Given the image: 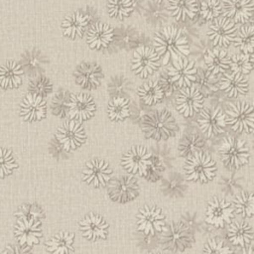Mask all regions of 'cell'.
Returning <instances> with one entry per match:
<instances>
[{"label":"cell","mask_w":254,"mask_h":254,"mask_svg":"<svg viewBox=\"0 0 254 254\" xmlns=\"http://www.w3.org/2000/svg\"><path fill=\"white\" fill-rule=\"evenodd\" d=\"M23 69L16 62H7L0 65V85L4 88H14L20 85Z\"/></svg>","instance_id":"f1b7e54d"},{"label":"cell","mask_w":254,"mask_h":254,"mask_svg":"<svg viewBox=\"0 0 254 254\" xmlns=\"http://www.w3.org/2000/svg\"><path fill=\"white\" fill-rule=\"evenodd\" d=\"M193 242L191 232L182 221H173L162 230L160 243L162 247L171 252H183L190 248Z\"/></svg>","instance_id":"3957f363"},{"label":"cell","mask_w":254,"mask_h":254,"mask_svg":"<svg viewBox=\"0 0 254 254\" xmlns=\"http://www.w3.org/2000/svg\"><path fill=\"white\" fill-rule=\"evenodd\" d=\"M185 185L182 180L169 179L162 186V191L168 195H179L185 190Z\"/></svg>","instance_id":"ee69618b"},{"label":"cell","mask_w":254,"mask_h":254,"mask_svg":"<svg viewBox=\"0 0 254 254\" xmlns=\"http://www.w3.org/2000/svg\"><path fill=\"white\" fill-rule=\"evenodd\" d=\"M159 81V84L161 85L162 89H163V92L164 94L166 95H171L173 94L179 87L170 79L168 73H163L160 77V79L158 80Z\"/></svg>","instance_id":"681fc988"},{"label":"cell","mask_w":254,"mask_h":254,"mask_svg":"<svg viewBox=\"0 0 254 254\" xmlns=\"http://www.w3.org/2000/svg\"><path fill=\"white\" fill-rule=\"evenodd\" d=\"M202 106L203 96L194 85L183 87L176 97V107L186 117L199 112Z\"/></svg>","instance_id":"8fae6325"},{"label":"cell","mask_w":254,"mask_h":254,"mask_svg":"<svg viewBox=\"0 0 254 254\" xmlns=\"http://www.w3.org/2000/svg\"><path fill=\"white\" fill-rule=\"evenodd\" d=\"M153 45L163 64L190 54V45L186 36L174 26H168L159 31L153 40Z\"/></svg>","instance_id":"6da1fadb"},{"label":"cell","mask_w":254,"mask_h":254,"mask_svg":"<svg viewBox=\"0 0 254 254\" xmlns=\"http://www.w3.org/2000/svg\"><path fill=\"white\" fill-rule=\"evenodd\" d=\"M250 61H251V64H252V67H254V54L250 57Z\"/></svg>","instance_id":"db71d44e"},{"label":"cell","mask_w":254,"mask_h":254,"mask_svg":"<svg viewBox=\"0 0 254 254\" xmlns=\"http://www.w3.org/2000/svg\"><path fill=\"white\" fill-rule=\"evenodd\" d=\"M75 78L80 86L84 88H94L99 85L102 79V71L98 64L85 63L77 67Z\"/></svg>","instance_id":"603a6c76"},{"label":"cell","mask_w":254,"mask_h":254,"mask_svg":"<svg viewBox=\"0 0 254 254\" xmlns=\"http://www.w3.org/2000/svg\"><path fill=\"white\" fill-rule=\"evenodd\" d=\"M234 217L232 204L222 198L213 197L207 204L205 220L215 227H223L229 224Z\"/></svg>","instance_id":"4fadbf2b"},{"label":"cell","mask_w":254,"mask_h":254,"mask_svg":"<svg viewBox=\"0 0 254 254\" xmlns=\"http://www.w3.org/2000/svg\"><path fill=\"white\" fill-rule=\"evenodd\" d=\"M203 140L197 134H190L185 136L180 145H179V152L182 157L190 158L192 155L199 153L203 148Z\"/></svg>","instance_id":"e575fe53"},{"label":"cell","mask_w":254,"mask_h":254,"mask_svg":"<svg viewBox=\"0 0 254 254\" xmlns=\"http://www.w3.org/2000/svg\"><path fill=\"white\" fill-rule=\"evenodd\" d=\"M202 254H232V250L222 240L209 239L204 245Z\"/></svg>","instance_id":"7bdbcfd3"},{"label":"cell","mask_w":254,"mask_h":254,"mask_svg":"<svg viewBox=\"0 0 254 254\" xmlns=\"http://www.w3.org/2000/svg\"><path fill=\"white\" fill-rule=\"evenodd\" d=\"M222 10L235 23H245L254 14V3L252 0H223Z\"/></svg>","instance_id":"ffe728a7"},{"label":"cell","mask_w":254,"mask_h":254,"mask_svg":"<svg viewBox=\"0 0 254 254\" xmlns=\"http://www.w3.org/2000/svg\"><path fill=\"white\" fill-rule=\"evenodd\" d=\"M208 38L214 46L227 47L235 39V27L231 20L222 17L216 19L209 27Z\"/></svg>","instance_id":"e0dca14e"},{"label":"cell","mask_w":254,"mask_h":254,"mask_svg":"<svg viewBox=\"0 0 254 254\" xmlns=\"http://www.w3.org/2000/svg\"><path fill=\"white\" fill-rule=\"evenodd\" d=\"M17 168V164L10 150L0 148V178L10 175Z\"/></svg>","instance_id":"b9f144b4"},{"label":"cell","mask_w":254,"mask_h":254,"mask_svg":"<svg viewBox=\"0 0 254 254\" xmlns=\"http://www.w3.org/2000/svg\"><path fill=\"white\" fill-rule=\"evenodd\" d=\"M88 21V16L80 12H74L64 20L63 32L65 36L74 39L75 37L81 36L83 34Z\"/></svg>","instance_id":"f546056e"},{"label":"cell","mask_w":254,"mask_h":254,"mask_svg":"<svg viewBox=\"0 0 254 254\" xmlns=\"http://www.w3.org/2000/svg\"><path fill=\"white\" fill-rule=\"evenodd\" d=\"M114 37L111 26L104 23L94 24L88 31L87 43L92 49H103L109 46Z\"/></svg>","instance_id":"d4e9b609"},{"label":"cell","mask_w":254,"mask_h":254,"mask_svg":"<svg viewBox=\"0 0 254 254\" xmlns=\"http://www.w3.org/2000/svg\"><path fill=\"white\" fill-rule=\"evenodd\" d=\"M177 125L172 114L167 110H156L143 118L142 130L147 138L164 140L173 136Z\"/></svg>","instance_id":"7a4b0ae2"},{"label":"cell","mask_w":254,"mask_h":254,"mask_svg":"<svg viewBox=\"0 0 254 254\" xmlns=\"http://www.w3.org/2000/svg\"><path fill=\"white\" fill-rule=\"evenodd\" d=\"M234 46L244 54L254 52V26L241 27L234 39Z\"/></svg>","instance_id":"836d02e7"},{"label":"cell","mask_w":254,"mask_h":254,"mask_svg":"<svg viewBox=\"0 0 254 254\" xmlns=\"http://www.w3.org/2000/svg\"><path fill=\"white\" fill-rule=\"evenodd\" d=\"M167 9L177 20L191 19L197 12L196 0H168Z\"/></svg>","instance_id":"83f0119b"},{"label":"cell","mask_w":254,"mask_h":254,"mask_svg":"<svg viewBox=\"0 0 254 254\" xmlns=\"http://www.w3.org/2000/svg\"><path fill=\"white\" fill-rule=\"evenodd\" d=\"M109 118L114 121H120L125 119L130 114L129 101L125 97H114L108 104Z\"/></svg>","instance_id":"d590c367"},{"label":"cell","mask_w":254,"mask_h":254,"mask_svg":"<svg viewBox=\"0 0 254 254\" xmlns=\"http://www.w3.org/2000/svg\"><path fill=\"white\" fill-rule=\"evenodd\" d=\"M139 193V185L132 176H123L113 181L109 186V195L112 200L120 203L134 199Z\"/></svg>","instance_id":"9a60e30c"},{"label":"cell","mask_w":254,"mask_h":254,"mask_svg":"<svg viewBox=\"0 0 254 254\" xmlns=\"http://www.w3.org/2000/svg\"><path fill=\"white\" fill-rule=\"evenodd\" d=\"M163 171H164V166H163L162 162L160 161V159L157 157L151 158L150 165H149L144 177L150 182H155L160 178Z\"/></svg>","instance_id":"f6af8a7d"},{"label":"cell","mask_w":254,"mask_h":254,"mask_svg":"<svg viewBox=\"0 0 254 254\" xmlns=\"http://www.w3.org/2000/svg\"><path fill=\"white\" fill-rule=\"evenodd\" d=\"M213 75L208 70H199L196 73V84L194 85L199 91L202 89L212 88L213 85Z\"/></svg>","instance_id":"7dc6e473"},{"label":"cell","mask_w":254,"mask_h":254,"mask_svg":"<svg viewBox=\"0 0 254 254\" xmlns=\"http://www.w3.org/2000/svg\"><path fill=\"white\" fill-rule=\"evenodd\" d=\"M0 254H8V252L7 251H1Z\"/></svg>","instance_id":"11a10c76"},{"label":"cell","mask_w":254,"mask_h":254,"mask_svg":"<svg viewBox=\"0 0 254 254\" xmlns=\"http://www.w3.org/2000/svg\"><path fill=\"white\" fill-rule=\"evenodd\" d=\"M107 8L111 17L123 19L132 12L133 2L132 0H108Z\"/></svg>","instance_id":"8d00e7d4"},{"label":"cell","mask_w":254,"mask_h":254,"mask_svg":"<svg viewBox=\"0 0 254 254\" xmlns=\"http://www.w3.org/2000/svg\"><path fill=\"white\" fill-rule=\"evenodd\" d=\"M156 1H157V2H162L163 0H156Z\"/></svg>","instance_id":"680465c9"},{"label":"cell","mask_w":254,"mask_h":254,"mask_svg":"<svg viewBox=\"0 0 254 254\" xmlns=\"http://www.w3.org/2000/svg\"><path fill=\"white\" fill-rule=\"evenodd\" d=\"M165 215L157 206L144 205L137 214V229L145 235L162 232L165 227Z\"/></svg>","instance_id":"52a82bcc"},{"label":"cell","mask_w":254,"mask_h":254,"mask_svg":"<svg viewBox=\"0 0 254 254\" xmlns=\"http://www.w3.org/2000/svg\"><path fill=\"white\" fill-rule=\"evenodd\" d=\"M204 62L207 70L212 75L222 73L230 67V58L223 50L213 49L208 51L204 57Z\"/></svg>","instance_id":"4316f807"},{"label":"cell","mask_w":254,"mask_h":254,"mask_svg":"<svg viewBox=\"0 0 254 254\" xmlns=\"http://www.w3.org/2000/svg\"><path fill=\"white\" fill-rule=\"evenodd\" d=\"M230 67L232 72L241 74H246L253 68L250 57L247 54H237L232 56L230 58Z\"/></svg>","instance_id":"f35d334b"},{"label":"cell","mask_w":254,"mask_h":254,"mask_svg":"<svg viewBox=\"0 0 254 254\" xmlns=\"http://www.w3.org/2000/svg\"><path fill=\"white\" fill-rule=\"evenodd\" d=\"M253 107H254V103H253ZM254 132V131H253Z\"/></svg>","instance_id":"91938a15"},{"label":"cell","mask_w":254,"mask_h":254,"mask_svg":"<svg viewBox=\"0 0 254 254\" xmlns=\"http://www.w3.org/2000/svg\"><path fill=\"white\" fill-rule=\"evenodd\" d=\"M20 111L21 115L26 120H40L45 117L46 102L42 96L35 93H30L22 101Z\"/></svg>","instance_id":"7402d4cb"},{"label":"cell","mask_w":254,"mask_h":254,"mask_svg":"<svg viewBox=\"0 0 254 254\" xmlns=\"http://www.w3.org/2000/svg\"><path fill=\"white\" fill-rule=\"evenodd\" d=\"M138 96L147 105H154L158 103L164 96L163 89L159 84V81L149 80L142 84L137 89Z\"/></svg>","instance_id":"1f68e13d"},{"label":"cell","mask_w":254,"mask_h":254,"mask_svg":"<svg viewBox=\"0 0 254 254\" xmlns=\"http://www.w3.org/2000/svg\"><path fill=\"white\" fill-rule=\"evenodd\" d=\"M219 154L224 166L231 170L247 164L250 156L246 143L234 137H227L222 141Z\"/></svg>","instance_id":"5b68a950"},{"label":"cell","mask_w":254,"mask_h":254,"mask_svg":"<svg viewBox=\"0 0 254 254\" xmlns=\"http://www.w3.org/2000/svg\"><path fill=\"white\" fill-rule=\"evenodd\" d=\"M150 254H163V253H161V252H152Z\"/></svg>","instance_id":"9f6ffc18"},{"label":"cell","mask_w":254,"mask_h":254,"mask_svg":"<svg viewBox=\"0 0 254 254\" xmlns=\"http://www.w3.org/2000/svg\"><path fill=\"white\" fill-rule=\"evenodd\" d=\"M56 137L65 151H70L76 149L84 142L85 133L77 121L69 120L58 129Z\"/></svg>","instance_id":"5bb4252c"},{"label":"cell","mask_w":254,"mask_h":254,"mask_svg":"<svg viewBox=\"0 0 254 254\" xmlns=\"http://www.w3.org/2000/svg\"><path fill=\"white\" fill-rule=\"evenodd\" d=\"M8 254H32L29 247H25L24 245H8L7 246Z\"/></svg>","instance_id":"816d5d0a"},{"label":"cell","mask_w":254,"mask_h":254,"mask_svg":"<svg viewBox=\"0 0 254 254\" xmlns=\"http://www.w3.org/2000/svg\"><path fill=\"white\" fill-rule=\"evenodd\" d=\"M73 237V233L62 231L46 241L47 250L51 254H68L72 249Z\"/></svg>","instance_id":"4dcf8cb0"},{"label":"cell","mask_w":254,"mask_h":254,"mask_svg":"<svg viewBox=\"0 0 254 254\" xmlns=\"http://www.w3.org/2000/svg\"><path fill=\"white\" fill-rule=\"evenodd\" d=\"M219 85L229 97L244 95L248 91L247 79L238 72L224 73L220 78Z\"/></svg>","instance_id":"cb8c5ba5"},{"label":"cell","mask_w":254,"mask_h":254,"mask_svg":"<svg viewBox=\"0 0 254 254\" xmlns=\"http://www.w3.org/2000/svg\"><path fill=\"white\" fill-rule=\"evenodd\" d=\"M82 235L89 240L105 239L108 234V224L98 214L89 213L79 223Z\"/></svg>","instance_id":"44dd1931"},{"label":"cell","mask_w":254,"mask_h":254,"mask_svg":"<svg viewBox=\"0 0 254 254\" xmlns=\"http://www.w3.org/2000/svg\"><path fill=\"white\" fill-rule=\"evenodd\" d=\"M95 111V103L92 97L85 93L72 94L67 104V114L73 120L83 121L89 119Z\"/></svg>","instance_id":"ac0fdd59"},{"label":"cell","mask_w":254,"mask_h":254,"mask_svg":"<svg viewBox=\"0 0 254 254\" xmlns=\"http://www.w3.org/2000/svg\"><path fill=\"white\" fill-rule=\"evenodd\" d=\"M220 187L223 192L233 193L238 188V180L235 178H222L220 181Z\"/></svg>","instance_id":"f907efd6"},{"label":"cell","mask_w":254,"mask_h":254,"mask_svg":"<svg viewBox=\"0 0 254 254\" xmlns=\"http://www.w3.org/2000/svg\"><path fill=\"white\" fill-rule=\"evenodd\" d=\"M160 58L156 52L145 46L137 48L131 61L132 70L140 77H147L156 71L160 65Z\"/></svg>","instance_id":"ba28073f"},{"label":"cell","mask_w":254,"mask_h":254,"mask_svg":"<svg viewBox=\"0 0 254 254\" xmlns=\"http://www.w3.org/2000/svg\"><path fill=\"white\" fill-rule=\"evenodd\" d=\"M222 5L218 0H203L200 3V16L204 20H213L220 16Z\"/></svg>","instance_id":"74e56055"},{"label":"cell","mask_w":254,"mask_h":254,"mask_svg":"<svg viewBox=\"0 0 254 254\" xmlns=\"http://www.w3.org/2000/svg\"><path fill=\"white\" fill-rule=\"evenodd\" d=\"M170 79L180 88L190 86L195 81L197 69L195 64L185 58L173 61L167 69Z\"/></svg>","instance_id":"30bf717a"},{"label":"cell","mask_w":254,"mask_h":254,"mask_svg":"<svg viewBox=\"0 0 254 254\" xmlns=\"http://www.w3.org/2000/svg\"><path fill=\"white\" fill-rule=\"evenodd\" d=\"M152 154L144 146H134L121 159L123 168L132 175L144 176L151 162Z\"/></svg>","instance_id":"9c48e42d"},{"label":"cell","mask_w":254,"mask_h":254,"mask_svg":"<svg viewBox=\"0 0 254 254\" xmlns=\"http://www.w3.org/2000/svg\"><path fill=\"white\" fill-rule=\"evenodd\" d=\"M15 235L21 245L37 244L42 236L41 222L37 219L20 217L15 224Z\"/></svg>","instance_id":"d6986e66"},{"label":"cell","mask_w":254,"mask_h":254,"mask_svg":"<svg viewBox=\"0 0 254 254\" xmlns=\"http://www.w3.org/2000/svg\"><path fill=\"white\" fill-rule=\"evenodd\" d=\"M252 22H253V25H252V26H254V17H253V20H252Z\"/></svg>","instance_id":"6f0895ef"},{"label":"cell","mask_w":254,"mask_h":254,"mask_svg":"<svg viewBox=\"0 0 254 254\" xmlns=\"http://www.w3.org/2000/svg\"><path fill=\"white\" fill-rule=\"evenodd\" d=\"M197 124L207 137L218 135L224 131L226 126L225 114L219 108H202L197 117Z\"/></svg>","instance_id":"7c38bea8"},{"label":"cell","mask_w":254,"mask_h":254,"mask_svg":"<svg viewBox=\"0 0 254 254\" xmlns=\"http://www.w3.org/2000/svg\"><path fill=\"white\" fill-rule=\"evenodd\" d=\"M30 86H31L32 90L34 91L33 93L38 94L40 96L48 94L52 89L51 81L48 78L44 77V76H39L36 79H34L31 82Z\"/></svg>","instance_id":"bcb514c9"},{"label":"cell","mask_w":254,"mask_h":254,"mask_svg":"<svg viewBox=\"0 0 254 254\" xmlns=\"http://www.w3.org/2000/svg\"><path fill=\"white\" fill-rule=\"evenodd\" d=\"M17 215H19L20 217H26L28 219H37L42 217V211L41 209L33 204H29V205H23L22 208L20 209V211H18L17 213H15Z\"/></svg>","instance_id":"c3c4849f"},{"label":"cell","mask_w":254,"mask_h":254,"mask_svg":"<svg viewBox=\"0 0 254 254\" xmlns=\"http://www.w3.org/2000/svg\"><path fill=\"white\" fill-rule=\"evenodd\" d=\"M69 94L67 91L58 92L52 100L53 113L59 117H64L67 113V104L69 100Z\"/></svg>","instance_id":"60d3db41"},{"label":"cell","mask_w":254,"mask_h":254,"mask_svg":"<svg viewBox=\"0 0 254 254\" xmlns=\"http://www.w3.org/2000/svg\"><path fill=\"white\" fill-rule=\"evenodd\" d=\"M225 121L236 132H253L254 107L244 101L231 103L226 110Z\"/></svg>","instance_id":"8992f818"},{"label":"cell","mask_w":254,"mask_h":254,"mask_svg":"<svg viewBox=\"0 0 254 254\" xmlns=\"http://www.w3.org/2000/svg\"><path fill=\"white\" fill-rule=\"evenodd\" d=\"M228 239L234 246L247 247L254 238L252 227L245 221H235L228 229Z\"/></svg>","instance_id":"484cf974"},{"label":"cell","mask_w":254,"mask_h":254,"mask_svg":"<svg viewBox=\"0 0 254 254\" xmlns=\"http://www.w3.org/2000/svg\"><path fill=\"white\" fill-rule=\"evenodd\" d=\"M22 63L24 66L27 67L28 70L36 71L43 66L45 63V59L40 51L30 50L24 54L22 58Z\"/></svg>","instance_id":"ab89813d"},{"label":"cell","mask_w":254,"mask_h":254,"mask_svg":"<svg viewBox=\"0 0 254 254\" xmlns=\"http://www.w3.org/2000/svg\"><path fill=\"white\" fill-rule=\"evenodd\" d=\"M112 176V170L108 163L103 160L94 159L86 163L84 170L82 171V180L95 188L104 187L110 181Z\"/></svg>","instance_id":"2e32d148"},{"label":"cell","mask_w":254,"mask_h":254,"mask_svg":"<svg viewBox=\"0 0 254 254\" xmlns=\"http://www.w3.org/2000/svg\"><path fill=\"white\" fill-rule=\"evenodd\" d=\"M234 211L243 217L254 215V192L243 191L237 194L232 202Z\"/></svg>","instance_id":"d6a6232c"},{"label":"cell","mask_w":254,"mask_h":254,"mask_svg":"<svg viewBox=\"0 0 254 254\" xmlns=\"http://www.w3.org/2000/svg\"><path fill=\"white\" fill-rule=\"evenodd\" d=\"M184 171L187 180L207 183L215 177L216 165L210 156L199 152L188 158L184 165Z\"/></svg>","instance_id":"277c9868"},{"label":"cell","mask_w":254,"mask_h":254,"mask_svg":"<svg viewBox=\"0 0 254 254\" xmlns=\"http://www.w3.org/2000/svg\"><path fill=\"white\" fill-rule=\"evenodd\" d=\"M236 254H254V247L252 246H248V247H244L242 248V250Z\"/></svg>","instance_id":"f5cc1de1"}]
</instances>
